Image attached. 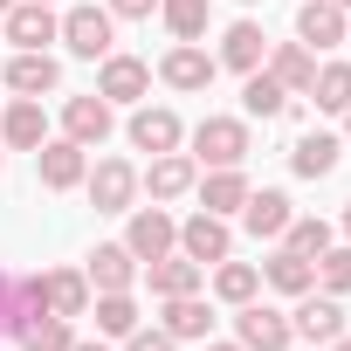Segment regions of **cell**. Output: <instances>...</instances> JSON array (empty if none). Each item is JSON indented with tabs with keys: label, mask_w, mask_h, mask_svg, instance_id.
Returning <instances> with one entry per match:
<instances>
[{
	"label": "cell",
	"mask_w": 351,
	"mask_h": 351,
	"mask_svg": "<svg viewBox=\"0 0 351 351\" xmlns=\"http://www.w3.org/2000/svg\"><path fill=\"white\" fill-rule=\"evenodd\" d=\"M69 344H76L69 317H35V324L21 330V351H69Z\"/></svg>",
	"instance_id": "obj_34"
},
{
	"label": "cell",
	"mask_w": 351,
	"mask_h": 351,
	"mask_svg": "<svg viewBox=\"0 0 351 351\" xmlns=\"http://www.w3.org/2000/svg\"><path fill=\"white\" fill-rule=\"evenodd\" d=\"M282 248H296V255H324L330 248V221H317V214H289V228H282Z\"/></svg>",
	"instance_id": "obj_32"
},
{
	"label": "cell",
	"mask_w": 351,
	"mask_h": 351,
	"mask_svg": "<svg viewBox=\"0 0 351 351\" xmlns=\"http://www.w3.org/2000/svg\"><path fill=\"white\" fill-rule=\"evenodd\" d=\"M248 158V124L241 117H200L193 124V165H241Z\"/></svg>",
	"instance_id": "obj_1"
},
{
	"label": "cell",
	"mask_w": 351,
	"mask_h": 351,
	"mask_svg": "<svg viewBox=\"0 0 351 351\" xmlns=\"http://www.w3.org/2000/svg\"><path fill=\"white\" fill-rule=\"evenodd\" d=\"M0 138H8L14 152H42V145H49V117H42V97H21V104H8V117H0Z\"/></svg>",
	"instance_id": "obj_18"
},
{
	"label": "cell",
	"mask_w": 351,
	"mask_h": 351,
	"mask_svg": "<svg viewBox=\"0 0 351 351\" xmlns=\"http://www.w3.org/2000/svg\"><path fill=\"white\" fill-rule=\"evenodd\" d=\"M124 351H180V337H165V330H131Z\"/></svg>",
	"instance_id": "obj_36"
},
{
	"label": "cell",
	"mask_w": 351,
	"mask_h": 351,
	"mask_svg": "<svg viewBox=\"0 0 351 351\" xmlns=\"http://www.w3.org/2000/svg\"><path fill=\"white\" fill-rule=\"evenodd\" d=\"M241 200H248V180H241V165H221V172H207L200 180V207L207 214H241Z\"/></svg>",
	"instance_id": "obj_25"
},
{
	"label": "cell",
	"mask_w": 351,
	"mask_h": 351,
	"mask_svg": "<svg viewBox=\"0 0 351 351\" xmlns=\"http://www.w3.org/2000/svg\"><path fill=\"white\" fill-rule=\"evenodd\" d=\"M145 276H152V296H193L207 269L186 262V255H158V262H145Z\"/></svg>",
	"instance_id": "obj_24"
},
{
	"label": "cell",
	"mask_w": 351,
	"mask_h": 351,
	"mask_svg": "<svg viewBox=\"0 0 351 351\" xmlns=\"http://www.w3.org/2000/svg\"><path fill=\"white\" fill-rule=\"evenodd\" d=\"M269 76L289 90V97H310V76H317V56L303 49V42H282V49H269Z\"/></svg>",
	"instance_id": "obj_22"
},
{
	"label": "cell",
	"mask_w": 351,
	"mask_h": 351,
	"mask_svg": "<svg viewBox=\"0 0 351 351\" xmlns=\"http://www.w3.org/2000/svg\"><path fill=\"white\" fill-rule=\"evenodd\" d=\"M97 330H104V337H131V330H138L131 289H104V296H97Z\"/></svg>",
	"instance_id": "obj_30"
},
{
	"label": "cell",
	"mask_w": 351,
	"mask_h": 351,
	"mask_svg": "<svg viewBox=\"0 0 351 351\" xmlns=\"http://www.w3.org/2000/svg\"><path fill=\"white\" fill-rule=\"evenodd\" d=\"M152 8H158V0H110V14H124V21H145Z\"/></svg>",
	"instance_id": "obj_37"
},
{
	"label": "cell",
	"mask_w": 351,
	"mask_h": 351,
	"mask_svg": "<svg viewBox=\"0 0 351 351\" xmlns=\"http://www.w3.org/2000/svg\"><path fill=\"white\" fill-rule=\"evenodd\" d=\"M234 330H241V337H234L241 351H289V337H296V330H289V317H282V310H269V303H241Z\"/></svg>",
	"instance_id": "obj_6"
},
{
	"label": "cell",
	"mask_w": 351,
	"mask_h": 351,
	"mask_svg": "<svg viewBox=\"0 0 351 351\" xmlns=\"http://www.w3.org/2000/svg\"><path fill=\"white\" fill-rule=\"evenodd\" d=\"M152 200H180V193H193L200 186V165L186 158V152H158L152 158V172H145V180H138Z\"/></svg>",
	"instance_id": "obj_13"
},
{
	"label": "cell",
	"mask_w": 351,
	"mask_h": 351,
	"mask_svg": "<svg viewBox=\"0 0 351 351\" xmlns=\"http://www.w3.org/2000/svg\"><path fill=\"white\" fill-rule=\"evenodd\" d=\"M8 42H14V49H49V42H62L56 8H49V0H14V8H8Z\"/></svg>",
	"instance_id": "obj_8"
},
{
	"label": "cell",
	"mask_w": 351,
	"mask_h": 351,
	"mask_svg": "<svg viewBox=\"0 0 351 351\" xmlns=\"http://www.w3.org/2000/svg\"><path fill=\"white\" fill-rule=\"evenodd\" d=\"M158 76H165L172 90H207V83L221 76V62H214L200 42H172V49H165V62H158Z\"/></svg>",
	"instance_id": "obj_10"
},
{
	"label": "cell",
	"mask_w": 351,
	"mask_h": 351,
	"mask_svg": "<svg viewBox=\"0 0 351 351\" xmlns=\"http://www.w3.org/2000/svg\"><path fill=\"white\" fill-rule=\"evenodd\" d=\"M337 8H351V0H337Z\"/></svg>",
	"instance_id": "obj_45"
},
{
	"label": "cell",
	"mask_w": 351,
	"mask_h": 351,
	"mask_svg": "<svg viewBox=\"0 0 351 351\" xmlns=\"http://www.w3.org/2000/svg\"><path fill=\"white\" fill-rule=\"evenodd\" d=\"M262 56H269V35L255 28V21H234L228 35H221V69H234V76H248V69H262Z\"/></svg>",
	"instance_id": "obj_19"
},
{
	"label": "cell",
	"mask_w": 351,
	"mask_h": 351,
	"mask_svg": "<svg viewBox=\"0 0 351 351\" xmlns=\"http://www.w3.org/2000/svg\"><path fill=\"white\" fill-rule=\"evenodd\" d=\"M241 8H255V0H241Z\"/></svg>",
	"instance_id": "obj_46"
},
{
	"label": "cell",
	"mask_w": 351,
	"mask_h": 351,
	"mask_svg": "<svg viewBox=\"0 0 351 351\" xmlns=\"http://www.w3.org/2000/svg\"><path fill=\"white\" fill-rule=\"evenodd\" d=\"M317 282H324L330 296H344V289H351V248H324V255H317Z\"/></svg>",
	"instance_id": "obj_35"
},
{
	"label": "cell",
	"mask_w": 351,
	"mask_h": 351,
	"mask_svg": "<svg viewBox=\"0 0 351 351\" xmlns=\"http://www.w3.org/2000/svg\"><path fill=\"white\" fill-rule=\"evenodd\" d=\"M207 351H241V344H207Z\"/></svg>",
	"instance_id": "obj_40"
},
{
	"label": "cell",
	"mask_w": 351,
	"mask_h": 351,
	"mask_svg": "<svg viewBox=\"0 0 351 351\" xmlns=\"http://www.w3.org/2000/svg\"><path fill=\"white\" fill-rule=\"evenodd\" d=\"M344 138H351V110H344Z\"/></svg>",
	"instance_id": "obj_42"
},
{
	"label": "cell",
	"mask_w": 351,
	"mask_h": 351,
	"mask_svg": "<svg viewBox=\"0 0 351 351\" xmlns=\"http://www.w3.org/2000/svg\"><path fill=\"white\" fill-rule=\"evenodd\" d=\"M145 90H152V69H145L138 56H117V49H110V56H104V76H97V97H104V104H138Z\"/></svg>",
	"instance_id": "obj_11"
},
{
	"label": "cell",
	"mask_w": 351,
	"mask_h": 351,
	"mask_svg": "<svg viewBox=\"0 0 351 351\" xmlns=\"http://www.w3.org/2000/svg\"><path fill=\"white\" fill-rule=\"evenodd\" d=\"M262 282H276L282 296H303V289H317V262L296 255V248H276V255L262 262Z\"/></svg>",
	"instance_id": "obj_23"
},
{
	"label": "cell",
	"mask_w": 351,
	"mask_h": 351,
	"mask_svg": "<svg viewBox=\"0 0 351 351\" xmlns=\"http://www.w3.org/2000/svg\"><path fill=\"white\" fill-rule=\"evenodd\" d=\"M180 138H186V131H180L172 110H152V104L131 110V145H138V152H152V158H158V152H180Z\"/></svg>",
	"instance_id": "obj_17"
},
{
	"label": "cell",
	"mask_w": 351,
	"mask_h": 351,
	"mask_svg": "<svg viewBox=\"0 0 351 351\" xmlns=\"http://www.w3.org/2000/svg\"><path fill=\"white\" fill-rule=\"evenodd\" d=\"M49 8H56V0H49Z\"/></svg>",
	"instance_id": "obj_47"
},
{
	"label": "cell",
	"mask_w": 351,
	"mask_h": 351,
	"mask_svg": "<svg viewBox=\"0 0 351 351\" xmlns=\"http://www.w3.org/2000/svg\"><path fill=\"white\" fill-rule=\"evenodd\" d=\"M310 97H317V110H351V62H324L310 76Z\"/></svg>",
	"instance_id": "obj_31"
},
{
	"label": "cell",
	"mask_w": 351,
	"mask_h": 351,
	"mask_svg": "<svg viewBox=\"0 0 351 351\" xmlns=\"http://www.w3.org/2000/svg\"><path fill=\"white\" fill-rule=\"evenodd\" d=\"M241 228H248L255 241H282V228H289V193H276V186L248 193V200H241Z\"/></svg>",
	"instance_id": "obj_16"
},
{
	"label": "cell",
	"mask_w": 351,
	"mask_h": 351,
	"mask_svg": "<svg viewBox=\"0 0 351 351\" xmlns=\"http://www.w3.org/2000/svg\"><path fill=\"white\" fill-rule=\"evenodd\" d=\"M124 248H131L138 262H158V255L180 248V221H172L165 207H138V214H131V228H124Z\"/></svg>",
	"instance_id": "obj_3"
},
{
	"label": "cell",
	"mask_w": 351,
	"mask_h": 351,
	"mask_svg": "<svg viewBox=\"0 0 351 351\" xmlns=\"http://www.w3.org/2000/svg\"><path fill=\"white\" fill-rule=\"evenodd\" d=\"M344 42H351V21H344Z\"/></svg>",
	"instance_id": "obj_44"
},
{
	"label": "cell",
	"mask_w": 351,
	"mask_h": 351,
	"mask_svg": "<svg viewBox=\"0 0 351 351\" xmlns=\"http://www.w3.org/2000/svg\"><path fill=\"white\" fill-rule=\"evenodd\" d=\"M110 124H117V117H110V104H104L97 90H90V97H69V104H62V131H69V138H76L83 152H97V145L110 138Z\"/></svg>",
	"instance_id": "obj_12"
},
{
	"label": "cell",
	"mask_w": 351,
	"mask_h": 351,
	"mask_svg": "<svg viewBox=\"0 0 351 351\" xmlns=\"http://www.w3.org/2000/svg\"><path fill=\"white\" fill-rule=\"evenodd\" d=\"M228 248H234V234H228V221H221V214H207V207H200L193 221H180V255H186V262H200V269H207V262H228Z\"/></svg>",
	"instance_id": "obj_5"
},
{
	"label": "cell",
	"mask_w": 351,
	"mask_h": 351,
	"mask_svg": "<svg viewBox=\"0 0 351 351\" xmlns=\"http://www.w3.org/2000/svg\"><path fill=\"white\" fill-rule=\"evenodd\" d=\"M255 289H262V269L255 262H214V296L221 303H255Z\"/></svg>",
	"instance_id": "obj_28"
},
{
	"label": "cell",
	"mask_w": 351,
	"mask_h": 351,
	"mask_svg": "<svg viewBox=\"0 0 351 351\" xmlns=\"http://www.w3.org/2000/svg\"><path fill=\"white\" fill-rule=\"evenodd\" d=\"M158 14H165V28L180 42H200L207 35V0H158Z\"/></svg>",
	"instance_id": "obj_33"
},
{
	"label": "cell",
	"mask_w": 351,
	"mask_h": 351,
	"mask_svg": "<svg viewBox=\"0 0 351 351\" xmlns=\"http://www.w3.org/2000/svg\"><path fill=\"white\" fill-rule=\"evenodd\" d=\"M8 8H14V0H0V14H8Z\"/></svg>",
	"instance_id": "obj_43"
},
{
	"label": "cell",
	"mask_w": 351,
	"mask_h": 351,
	"mask_svg": "<svg viewBox=\"0 0 351 351\" xmlns=\"http://www.w3.org/2000/svg\"><path fill=\"white\" fill-rule=\"evenodd\" d=\"M330 351H351V337H330Z\"/></svg>",
	"instance_id": "obj_39"
},
{
	"label": "cell",
	"mask_w": 351,
	"mask_h": 351,
	"mask_svg": "<svg viewBox=\"0 0 351 351\" xmlns=\"http://www.w3.org/2000/svg\"><path fill=\"white\" fill-rule=\"evenodd\" d=\"M296 42L317 56V49H337L344 42V8L337 0H303L296 8Z\"/></svg>",
	"instance_id": "obj_14"
},
{
	"label": "cell",
	"mask_w": 351,
	"mask_h": 351,
	"mask_svg": "<svg viewBox=\"0 0 351 351\" xmlns=\"http://www.w3.org/2000/svg\"><path fill=\"white\" fill-rule=\"evenodd\" d=\"M42 303H49V317H83V310H90V276L49 269V276H42Z\"/></svg>",
	"instance_id": "obj_21"
},
{
	"label": "cell",
	"mask_w": 351,
	"mask_h": 351,
	"mask_svg": "<svg viewBox=\"0 0 351 351\" xmlns=\"http://www.w3.org/2000/svg\"><path fill=\"white\" fill-rule=\"evenodd\" d=\"M56 83H62V62H56L49 49H21V56L8 62V90H14V97H49Z\"/></svg>",
	"instance_id": "obj_15"
},
{
	"label": "cell",
	"mask_w": 351,
	"mask_h": 351,
	"mask_svg": "<svg viewBox=\"0 0 351 351\" xmlns=\"http://www.w3.org/2000/svg\"><path fill=\"white\" fill-rule=\"evenodd\" d=\"M337 158H344V138H330V131H310V138H296V152H289V165L303 172V180L337 172Z\"/></svg>",
	"instance_id": "obj_26"
},
{
	"label": "cell",
	"mask_w": 351,
	"mask_h": 351,
	"mask_svg": "<svg viewBox=\"0 0 351 351\" xmlns=\"http://www.w3.org/2000/svg\"><path fill=\"white\" fill-rule=\"evenodd\" d=\"M62 42H69V56L104 62L110 42H117V14H110V8H69V14H62Z\"/></svg>",
	"instance_id": "obj_2"
},
{
	"label": "cell",
	"mask_w": 351,
	"mask_h": 351,
	"mask_svg": "<svg viewBox=\"0 0 351 351\" xmlns=\"http://www.w3.org/2000/svg\"><path fill=\"white\" fill-rule=\"evenodd\" d=\"M138 282V255L124 248V241H104L97 255H90V289L104 296V289H131Z\"/></svg>",
	"instance_id": "obj_20"
},
{
	"label": "cell",
	"mask_w": 351,
	"mask_h": 351,
	"mask_svg": "<svg viewBox=\"0 0 351 351\" xmlns=\"http://www.w3.org/2000/svg\"><path fill=\"white\" fill-rule=\"evenodd\" d=\"M35 172H42V186H49V193H69V186H83L90 158H83L76 138H49V145L35 152Z\"/></svg>",
	"instance_id": "obj_7"
},
{
	"label": "cell",
	"mask_w": 351,
	"mask_h": 351,
	"mask_svg": "<svg viewBox=\"0 0 351 351\" xmlns=\"http://www.w3.org/2000/svg\"><path fill=\"white\" fill-rule=\"evenodd\" d=\"M241 104H248V117H282V110H289V90H282L269 69H248V83H241Z\"/></svg>",
	"instance_id": "obj_29"
},
{
	"label": "cell",
	"mask_w": 351,
	"mask_h": 351,
	"mask_svg": "<svg viewBox=\"0 0 351 351\" xmlns=\"http://www.w3.org/2000/svg\"><path fill=\"white\" fill-rule=\"evenodd\" d=\"M289 330H296V337H310V344H330V337H344V310H337V296H317V289H303V296H296V310H289Z\"/></svg>",
	"instance_id": "obj_9"
},
{
	"label": "cell",
	"mask_w": 351,
	"mask_h": 351,
	"mask_svg": "<svg viewBox=\"0 0 351 351\" xmlns=\"http://www.w3.org/2000/svg\"><path fill=\"white\" fill-rule=\"evenodd\" d=\"M158 330L180 337V344H186V337H207V330H214V310H207L200 296H165V324H158Z\"/></svg>",
	"instance_id": "obj_27"
},
{
	"label": "cell",
	"mask_w": 351,
	"mask_h": 351,
	"mask_svg": "<svg viewBox=\"0 0 351 351\" xmlns=\"http://www.w3.org/2000/svg\"><path fill=\"white\" fill-rule=\"evenodd\" d=\"M83 186H90L97 214H131V200H138V172H131L124 158H97V172H83Z\"/></svg>",
	"instance_id": "obj_4"
},
{
	"label": "cell",
	"mask_w": 351,
	"mask_h": 351,
	"mask_svg": "<svg viewBox=\"0 0 351 351\" xmlns=\"http://www.w3.org/2000/svg\"><path fill=\"white\" fill-rule=\"evenodd\" d=\"M344 234H351V200H344Z\"/></svg>",
	"instance_id": "obj_41"
},
{
	"label": "cell",
	"mask_w": 351,
	"mask_h": 351,
	"mask_svg": "<svg viewBox=\"0 0 351 351\" xmlns=\"http://www.w3.org/2000/svg\"><path fill=\"white\" fill-rule=\"evenodd\" d=\"M69 351H110V344H104V337H97V344H83V337H76V344H69Z\"/></svg>",
	"instance_id": "obj_38"
}]
</instances>
